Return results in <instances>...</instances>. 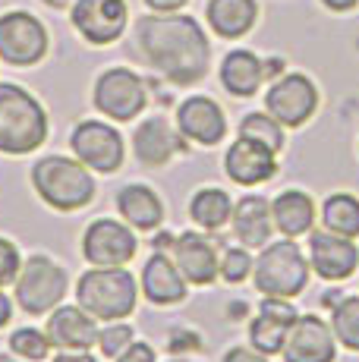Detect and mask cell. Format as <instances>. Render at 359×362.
Here are the masks:
<instances>
[{"instance_id":"obj_4","label":"cell","mask_w":359,"mask_h":362,"mask_svg":"<svg viewBox=\"0 0 359 362\" xmlns=\"http://www.w3.org/2000/svg\"><path fill=\"white\" fill-rule=\"evenodd\" d=\"M76 299L98 322H120L133 315L139 290L126 268H92L76 284Z\"/></svg>"},{"instance_id":"obj_7","label":"cell","mask_w":359,"mask_h":362,"mask_svg":"<svg viewBox=\"0 0 359 362\" xmlns=\"http://www.w3.org/2000/svg\"><path fill=\"white\" fill-rule=\"evenodd\" d=\"M265 107L281 127H306L319 110V88L306 73H287L265 92Z\"/></svg>"},{"instance_id":"obj_13","label":"cell","mask_w":359,"mask_h":362,"mask_svg":"<svg viewBox=\"0 0 359 362\" xmlns=\"http://www.w3.org/2000/svg\"><path fill=\"white\" fill-rule=\"evenodd\" d=\"M284 362H334L337 337L319 315H296L284 340Z\"/></svg>"},{"instance_id":"obj_26","label":"cell","mask_w":359,"mask_h":362,"mask_svg":"<svg viewBox=\"0 0 359 362\" xmlns=\"http://www.w3.org/2000/svg\"><path fill=\"white\" fill-rule=\"evenodd\" d=\"M205 16H208L211 32L220 38H243L259 19V4L255 0H208Z\"/></svg>"},{"instance_id":"obj_23","label":"cell","mask_w":359,"mask_h":362,"mask_svg":"<svg viewBox=\"0 0 359 362\" xmlns=\"http://www.w3.org/2000/svg\"><path fill=\"white\" fill-rule=\"evenodd\" d=\"M117 211L136 230H155L164 221V202L158 199V192L151 186L129 183L117 192Z\"/></svg>"},{"instance_id":"obj_21","label":"cell","mask_w":359,"mask_h":362,"mask_svg":"<svg viewBox=\"0 0 359 362\" xmlns=\"http://www.w3.org/2000/svg\"><path fill=\"white\" fill-rule=\"evenodd\" d=\"M230 227L233 236H237L240 246L246 249H261L271 243V202L261 196H243L233 205L230 214Z\"/></svg>"},{"instance_id":"obj_34","label":"cell","mask_w":359,"mask_h":362,"mask_svg":"<svg viewBox=\"0 0 359 362\" xmlns=\"http://www.w3.org/2000/svg\"><path fill=\"white\" fill-rule=\"evenodd\" d=\"M19 268H23V259H19V249L13 246L10 240H4V236H0V287H6V284L16 281Z\"/></svg>"},{"instance_id":"obj_5","label":"cell","mask_w":359,"mask_h":362,"mask_svg":"<svg viewBox=\"0 0 359 362\" xmlns=\"http://www.w3.org/2000/svg\"><path fill=\"white\" fill-rule=\"evenodd\" d=\"M252 281L261 296H281L293 299L306 290L309 281V262L300 252L293 240H278L261 246L259 259L252 264Z\"/></svg>"},{"instance_id":"obj_35","label":"cell","mask_w":359,"mask_h":362,"mask_svg":"<svg viewBox=\"0 0 359 362\" xmlns=\"http://www.w3.org/2000/svg\"><path fill=\"white\" fill-rule=\"evenodd\" d=\"M114 362H155V350L148 344H142V340H133Z\"/></svg>"},{"instance_id":"obj_14","label":"cell","mask_w":359,"mask_h":362,"mask_svg":"<svg viewBox=\"0 0 359 362\" xmlns=\"http://www.w3.org/2000/svg\"><path fill=\"white\" fill-rule=\"evenodd\" d=\"M309 268H315V274L324 281H347L359 268L356 243L331 230L312 233L309 236Z\"/></svg>"},{"instance_id":"obj_6","label":"cell","mask_w":359,"mask_h":362,"mask_svg":"<svg viewBox=\"0 0 359 362\" xmlns=\"http://www.w3.org/2000/svg\"><path fill=\"white\" fill-rule=\"evenodd\" d=\"M13 284H16V303L23 305V312H29V315H47L66 296L70 277H66V271L54 259L32 255L29 262H23V268H19Z\"/></svg>"},{"instance_id":"obj_15","label":"cell","mask_w":359,"mask_h":362,"mask_svg":"<svg viewBox=\"0 0 359 362\" xmlns=\"http://www.w3.org/2000/svg\"><path fill=\"white\" fill-rule=\"evenodd\" d=\"M278 151H271L268 145L255 142V139L240 136L237 142L227 148L224 155V170L233 183L240 186H259L278 173Z\"/></svg>"},{"instance_id":"obj_27","label":"cell","mask_w":359,"mask_h":362,"mask_svg":"<svg viewBox=\"0 0 359 362\" xmlns=\"http://www.w3.org/2000/svg\"><path fill=\"white\" fill-rule=\"evenodd\" d=\"M233 214V202L224 189H215V186H205L199 189L189 202V218L196 221L202 230H220V227L230 224Z\"/></svg>"},{"instance_id":"obj_22","label":"cell","mask_w":359,"mask_h":362,"mask_svg":"<svg viewBox=\"0 0 359 362\" xmlns=\"http://www.w3.org/2000/svg\"><path fill=\"white\" fill-rule=\"evenodd\" d=\"M142 293L155 305H174L186 299V277L180 274L177 262L164 252H155L142 268Z\"/></svg>"},{"instance_id":"obj_3","label":"cell","mask_w":359,"mask_h":362,"mask_svg":"<svg viewBox=\"0 0 359 362\" xmlns=\"http://www.w3.org/2000/svg\"><path fill=\"white\" fill-rule=\"evenodd\" d=\"M32 186L57 211H79L95 199V177L79 158H41L32 167Z\"/></svg>"},{"instance_id":"obj_25","label":"cell","mask_w":359,"mask_h":362,"mask_svg":"<svg viewBox=\"0 0 359 362\" xmlns=\"http://www.w3.org/2000/svg\"><path fill=\"white\" fill-rule=\"evenodd\" d=\"M265 82V64L252 51H230L220 60V86L233 98H252Z\"/></svg>"},{"instance_id":"obj_9","label":"cell","mask_w":359,"mask_h":362,"mask_svg":"<svg viewBox=\"0 0 359 362\" xmlns=\"http://www.w3.org/2000/svg\"><path fill=\"white\" fill-rule=\"evenodd\" d=\"M136 249L139 243H136L133 227L114 218H98L82 236V255L95 268H123L136 259Z\"/></svg>"},{"instance_id":"obj_19","label":"cell","mask_w":359,"mask_h":362,"mask_svg":"<svg viewBox=\"0 0 359 362\" xmlns=\"http://www.w3.org/2000/svg\"><path fill=\"white\" fill-rule=\"evenodd\" d=\"M293 318H296V312L287 299L265 296V303H261V309H259V318H252V325H249V346H255V350L265 353V356L281 353Z\"/></svg>"},{"instance_id":"obj_18","label":"cell","mask_w":359,"mask_h":362,"mask_svg":"<svg viewBox=\"0 0 359 362\" xmlns=\"http://www.w3.org/2000/svg\"><path fill=\"white\" fill-rule=\"evenodd\" d=\"M47 340L57 350H92L98 344V318L82 305H57L47 318Z\"/></svg>"},{"instance_id":"obj_43","label":"cell","mask_w":359,"mask_h":362,"mask_svg":"<svg viewBox=\"0 0 359 362\" xmlns=\"http://www.w3.org/2000/svg\"><path fill=\"white\" fill-rule=\"evenodd\" d=\"M0 362H16V359H10V356H0Z\"/></svg>"},{"instance_id":"obj_38","label":"cell","mask_w":359,"mask_h":362,"mask_svg":"<svg viewBox=\"0 0 359 362\" xmlns=\"http://www.w3.org/2000/svg\"><path fill=\"white\" fill-rule=\"evenodd\" d=\"M54 362H98V359L88 356V350H64Z\"/></svg>"},{"instance_id":"obj_2","label":"cell","mask_w":359,"mask_h":362,"mask_svg":"<svg viewBox=\"0 0 359 362\" xmlns=\"http://www.w3.org/2000/svg\"><path fill=\"white\" fill-rule=\"evenodd\" d=\"M47 139V114L23 86H0V151L29 155Z\"/></svg>"},{"instance_id":"obj_39","label":"cell","mask_w":359,"mask_h":362,"mask_svg":"<svg viewBox=\"0 0 359 362\" xmlns=\"http://www.w3.org/2000/svg\"><path fill=\"white\" fill-rule=\"evenodd\" d=\"M322 4L328 6L331 13H350V10L359 6V0H322Z\"/></svg>"},{"instance_id":"obj_10","label":"cell","mask_w":359,"mask_h":362,"mask_svg":"<svg viewBox=\"0 0 359 362\" xmlns=\"http://www.w3.org/2000/svg\"><path fill=\"white\" fill-rule=\"evenodd\" d=\"M47 32L32 13L13 10L0 16V57L10 66H32L45 57Z\"/></svg>"},{"instance_id":"obj_32","label":"cell","mask_w":359,"mask_h":362,"mask_svg":"<svg viewBox=\"0 0 359 362\" xmlns=\"http://www.w3.org/2000/svg\"><path fill=\"white\" fill-rule=\"evenodd\" d=\"M252 255L246 246H233L224 252V259H220V277H224L227 284H240L246 281V277L252 274Z\"/></svg>"},{"instance_id":"obj_1","label":"cell","mask_w":359,"mask_h":362,"mask_svg":"<svg viewBox=\"0 0 359 362\" xmlns=\"http://www.w3.org/2000/svg\"><path fill=\"white\" fill-rule=\"evenodd\" d=\"M136 45L142 57L174 86H196L211 66V45L192 16H142L136 23Z\"/></svg>"},{"instance_id":"obj_12","label":"cell","mask_w":359,"mask_h":362,"mask_svg":"<svg viewBox=\"0 0 359 362\" xmlns=\"http://www.w3.org/2000/svg\"><path fill=\"white\" fill-rule=\"evenodd\" d=\"M73 25L88 45H110L123 35L129 23L126 0H76Z\"/></svg>"},{"instance_id":"obj_28","label":"cell","mask_w":359,"mask_h":362,"mask_svg":"<svg viewBox=\"0 0 359 362\" xmlns=\"http://www.w3.org/2000/svg\"><path fill=\"white\" fill-rule=\"evenodd\" d=\"M322 224H324V230L356 240L359 236V199L350 196V192H334L322 205Z\"/></svg>"},{"instance_id":"obj_31","label":"cell","mask_w":359,"mask_h":362,"mask_svg":"<svg viewBox=\"0 0 359 362\" xmlns=\"http://www.w3.org/2000/svg\"><path fill=\"white\" fill-rule=\"evenodd\" d=\"M10 350L16 356H23L25 362H41L47 356V350H51V340H47V334H41L35 328H19L10 334Z\"/></svg>"},{"instance_id":"obj_29","label":"cell","mask_w":359,"mask_h":362,"mask_svg":"<svg viewBox=\"0 0 359 362\" xmlns=\"http://www.w3.org/2000/svg\"><path fill=\"white\" fill-rule=\"evenodd\" d=\"M331 331H334L337 344L359 353V296H347L334 305V312H331Z\"/></svg>"},{"instance_id":"obj_33","label":"cell","mask_w":359,"mask_h":362,"mask_svg":"<svg viewBox=\"0 0 359 362\" xmlns=\"http://www.w3.org/2000/svg\"><path fill=\"white\" fill-rule=\"evenodd\" d=\"M133 328L123 322H107L105 331H98V350L105 353L107 359H117L129 344H133Z\"/></svg>"},{"instance_id":"obj_8","label":"cell","mask_w":359,"mask_h":362,"mask_svg":"<svg viewBox=\"0 0 359 362\" xmlns=\"http://www.w3.org/2000/svg\"><path fill=\"white\" fill-rule=\"evenodd\" d=\"M145 104H148L145 82L126 66L107 69L95 82V107L105 117H110V120H120V123L136 120L145 110Z\"/></svg>"},{"instance_id":"obj_44","label":"cell","mask_w":359,"mask_h":362,"mask_svg":"<svg viewBox=\"0 0 359 362\" xmlns=\"http://www.w3.org/2000/svg\"><path fill=\"white\" fill-rule=\"evenodd\" d=\"M170 362H186V359H170Z\"/></svg>"},{"instance_id":"obj_17","label":"cell","mask_w":359,"mask_h":362,"mask_svg":"<svg viewBox=\"0 0 359 362\" xmlns=\"http://www.w3.org/2000/svg\"><path fill=\"white\" fill-rule=\"evenodd\" d=\"M174 262H177L180 274L186 277V284H196V287H208L220 274V259H218L215 243H211L208 236L192 233V230L177 236Z\"/></svg>"},{"instance_id":"obj_37","label":"cell","mask_w":359,"mask_h":362,"mask_svg":"<svg viewBox=\"0 0 359 362\" xmlns=\"http://www.w3.org/2000/svg\"><path fill=\"white\" fill-rule=\"evenodd\" d=\"M189 0H145V6H151L155 13H180Z\"/></svg>"},{"instance_id":"obj_24","label":"cell","mask_w":359,"mask_h":362,"mask_svg":"<svg viewBox=\"0 0 359 362\" xmlns=\"http://www.w3.org/2000/svg\"><path fill=\"white\" fill-rule=\"evenodd\" d=\"M271 221L287 240L312 233L315 224V202L302 189H284L271 202Z\"/></svg>"},{"instance_id":"obj_42","label":"cell","mask_w":359,"mask_h":362,"mask_svg":"<svg viewBox=\"0 0 359 362\" xmlns=\"http://www.w3.org/2000/svg\"><path fill=\"white\" fill-rule=\"evenodd\" d=\"M45 4H47V6H54V10H60V6H70L73 0H45Z\"/></svg>"},{"instance_id":"obj_30","label":"cell","mask_w":359,"mask_h":362,"mask_svg":"<svg viewBox=\"0 0 359 362\" xmlns=\"http://www.w3.org/2000/svg\"><path fill=\"white\" fill-rule=\"evenodd\" d=\"M240 136L255 139V142L268 145L271 151L284 148V127H281V123L274 120L271 114H261V110H255V114H246L243 120H240Z\"/></svg>"},{"instance_id":"obj_11","label":"cell","mask_w":359,"mask_h":362,"mask_svg":"<svg viewBox=\"0 0 359 362\" xmlns=\"http://www.w3.org/2000/svg\"><path fill=\"white\" fill-rule=\"evenodd\" d=\"M73 155L98 173H117L123 167V136L110 123L86 120L70 136Z\"/></svg>"},{"instance_id":"obj_36","label":"cell","mask_w":359,"mask_h":362,"mask_svg":"<svg viewBox=\"0 0 359 362\" xmlns=\"http://www.w3.org/2000/svg\"><path fill=\"white\" fill-rule=\"evenodd\" d=\"M224 362H268V356L259 353L255 346H233V350H227Z\"/></svg>"},{"instance_id":"obj_40","label":"cell","mask_w":359,"mask_h":362,"mask_svg":"<svg viewBox=\"0 0 359 362\" xmlns=\"http://www.w3.org/2000/svg\"><path fill=\"white\" fill-rule=\"evenodd\" d=\"M10 318H13V303H10V296L0 290V328H4Z\"/></svg>"},{"instance_id":"obj_41","label":"cell","mask_w":359,"mask_h":362,"mask_svg":"<svg viewBox=\"0 0 359 362\" xmlns=\"http://www.w3.org/2000/svg\"><path fill=\"white\" fill-rule=\"evenodd\" d=\"M281 73V60H268L265 64V76H278Z\"/></svg>"},{"instance_id":"obj_16","label":"cell","mask_w":359,"mask_h":362,"mask_svg":"<svg viewBox=\"0 0 359 362\" xmlns=\"http://www.w3.org/2000/svg\"><path fill=\"white\" fill-rule=\"evenodd\" d=\"M177 129L183 139L199 145H218L227 136V117L218 101L192 95L177 107Z\"/></svg>"},{"instance_id":"obj_20","label":"cell","mask_w":359,"mask_h":362,"mask_svg":"<svg viewBox=\"0 0 359 362\" xmlns=\"http://www.w3.org/2000/svg\"><path fill=\"white\" fill-rule=\"evenodd\" d=\"M133 151L136 161L145 167H164L170 164V158L183 151V142H180L177 129L170 127L164 117H148L136 127L133 136Z\"/></svg>"}]
</instances>
